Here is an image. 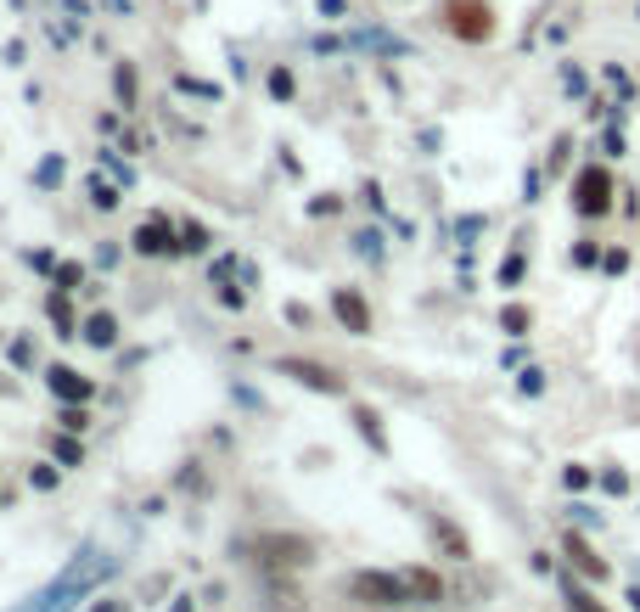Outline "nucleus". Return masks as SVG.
<instances>
[{
	"label": "nucleus",
	"instance_id": "nucleus-7",
	"mask_svg": "<svg viewBox=\"0 0 640 612\" xmlns=\"http://www.w3.org/2000/svg\"><path fill=\"white\" fill-rule=\"evenodd\" d=\"M562 557H567L573 568H579L585 578H595V585H606V578H613V568H606V562L590 551V539H585V534H573V528L562 534Z\"/></svg>",
	"mask_w": 640,
	"mask_h": 612
},
{
	"label": "nucleus",
	"instance_id": "nucleus-16",
	"mask_svg": "<svg viewBox=\"0 0 640 612\" xmlns=\"http://www.w3.org/2000/svg\"><path fill=\"white\" fill-rule=\"evenodd\" d=\"M354 422H360V433H365L371 449H388V438H382V428H377V410H365V405H360V410H354Z\"/></svg>",
	"mask_w": 640,
	"mask_h": 612
},
{
	"label": "nucleus",
	"instance_id": "nucleus-12",
	"mask_svg": "<svg viewBox=\"0 0 640 612\" xmlns=\"http://www.w3.org/2000/svg\"><path fill=\"white\" fill-rule=\"evenodd\" d=\"M432 539L444 545V557H455V562H472V545H466V534H461L455 523H444V518H438V523H432Z\"/></svg>",
	"mask_w": 640,
	"mask_h": 612
},
{
	"label": "nucleus",
	"instance_id": "nucleus-31",
	"mask_svg": "<svg viewBox=\"0 0 640 612\" xmlns=\"http://www.w3.org/2000/svg\"><path fill=\"white\" fill-rule=\"evenodd\" d=\"M96 612H118V607H113V601H101V607H96Z\"/></svg>",
	"mask_w": 640,
	"mask_h": 612
},
{
	"label": "nucleus",
	"instance_id": "nucleus-29",
	"mask_svg": "<svg viewBox=\"0 0 640 612\" xmlns=\"http://www.w3.org/2000/svg\"><path fill=\"white\" fill-rule=\"evenodd\" d=\"M118 95H124V102L135 95V74H129V68H118Z\"/></svg>",
	"mask_w": 640,
	"mask_h": 612
},
{
	"label": "nucleus",
	"instance_id": "nucleus-25",
	"mask_svg": "<svg viewBox=\"0 0 640 612\" xmlns=\"http://www.w3.org/2000/svg\"><path fill=\"white\" fill-rule=\"evenodd\" d=\"M601 259V253H595V242H579V247H573V265H579V270H590Z\"/></svg>",
	"mask_w": 640,
	"mask_h": 612
},
{
	"label": "nucleus",
	"instance_id": "nucleus-22",
	"mask_svg": "<svg viewBox=\"0 0 640 612\" xmlns=\"http://www.w3.org/2000/svg\"><path fill=\"white\" fill-rule=\"evenodd\" d=\"M85 276H79V265H57V293H74Z\"/></svg>",
	"mask_w": 640,
	"mask_h": 612
},
{
	"label": "nucleus",
	"instance_id": "nucleus-4",
	"mask_svg": "<svg viewBox=\"0 0 640 612\" xmlns=\"http://www.w3.org/2000/svg\"><path fill=\"white\" fill-rule=\"evenodd\" d=\"M349 596L360 607H404L411 601V585H404V573H354Z\"/></svg>",
	"mask_w": 640,
	"mask_h": 612
},
{
	"label": "nucleus",
	"instance_id": "nucleus-13",
	"mask_svg": "<svg viewBox=\"0 0 640 612\" xmlns=\"http://www.w3.org/2000/svg\"><path fill=\"white\" fill-rule=\"evenodd\" d=\"M85 343H96V348H113V343H118V320H113L108 309H96V315L85 320Z\"/></svg>",
	"mask_w": 640,
	"mask_h": 612
},
{
	"label": "nucleus",
	"instance_id": "nucleus-17",
	"mask_svg": "<svg viewBox=\"0 0 640 612\" xmlns=\"http://www.w3.org/2000/svg\"><path fill=\"white\" fill-rule=\"evenodd\" d=\"M57 461H62V467H85V449H79L74 438H57Z\"/></svg>",
	"mask_w": 640,
	"mask_h": 612
},
{
	"label": "nucleus",
	"instance_id": "nucleus-20",
	"mask_svg": "<svg viewBox=\"0 0 640 612\" xmlns=\"http://www.w3.org/2000/svg\"><path fill=\"white\" fill-rule=\"evenodd\" d=\"M57 422H62V433H85V422H90V416H85V405H79V410L67 405V410L57 416Z\"/></svg>",
	"mask_w": 640,
	"mask_h": 612
},
{
	"label": "nucleus",
	"instance_id": "nucleus-2",
	"mask_svg": "<svg viewBox=\"0 0 640 612\" xmlns=\"http://www.w3.org/2000/svg\"><path fill=\"white\" fill-rule=\"evenodd\" d=\"M253 562L264 573H298V568L315 562V545L303 534H259L253 539Z\"/></svg>",
	"mask_w": 640,
	"mask_h": 612
},
{
	"label": "nucleus",
	"instance_id": "nucleus-6",
	"mask_svg": "<svg viewBox=\"0 0 640 612\" xmlns=\"http://www.w3.org/2000/svg\"><path fill=\"white\" fill-rule=\"evenodd\" d=\"M276 371L292 377V382H303V388H315V394H343V377L326 371V366H315V360H281Z\"/></svg>",
	"mask_w": 640,
	"mask_h": 612
},
{
	"label": "nucleus",
	"instance_id": "nucleus-15",
	"mask_svg": "<svg viewBox=\"0 0 640 612\" xmlns=\"http://www.w3.org/2000/svg\"><path fill=\"white\" fill-rule=\"evenodd\" d=\"M500 327H505V332H512V337H523V332L534 327V315H528L523 304H505V309H500Z\"/></svg>",
	"mask_w": 640,
	"mask_h": 612
},
{
	"label": "nucleus",
	"instance_id": "nucleus-23",
	"mask_svg": "<svg viewBox=\"0 0 640 612\" xmlns=\"http://www.w3.org/2000/svg\"><path fill=\"white\" fill-rule=\"evenodd\" d=\"M90 197H96V208H118V191H113L108 180H96V186H90Z\"/></svg>",
	"mask_w": 640,
	"mask_h": 612
},
{
	"label": "nucleus",
	"instance_id": "nucleus-28",
	"mask_svg": "<svg viewBox=\"0 0 640 612\" xmlns=\"http://www.w3.org/2000/svg\"><path fill=\"white\" fill-rule=\"evenodd\" d=\"M28 483H34V489H57V472H51V467H34Z\"/></svg>",
	"mask_w": 640,
	"mask_h": 612
},
{
	"label": "nucleus",
	"instance_id": "nucleus-19",
	"mask_svg": "<svg viewBox=\"0 0 640 612\" xmlns=\"http://www.w3.org/2000/svg\"><path fill=\"white\" fill-rule=\"evenodd\" d=\"M562 483H567L573 495H579V489H590V483H595V472H590V467H567V472H562Z\"/></svg>",
	"mask_w": 640,
	"mask_h": 612
},
{
	"label": "nucleus",
	"instance_id": "nucleus-9",
	"mask_svg": "<svg viewBox=\"0 0 640 612\" xmlns=\"http://www.w3.org/2000/svg\"><path fill=\"white\" fill-rule=\"evenodd\" d=\"M46 382H51V394H57V399H67V405H85V399L96 394V382H90V377H79L74 366H51V377H46Z\"/></svg>",
	"mask_w": 640,
	"mask_h": 612
},
{
	"label": "nucleus",
	"instance_id": "nucleus-3",
	"mask_svg": "<svg viewBox=\"0 0 640 612\" xmlns=\"http://www.w3.org/2000/svg\"><path fill=\"white\" fill-rule=\"evenodd\" d=\"M613 197H618V186H613V175H606L601 164L579 169V180H573V208H579L585 219L613 214Z\"/></svg>",
	"mask_w": 640,
	"mask_h": 612
},
{
	"label": "nucleus",
	"instance_id": "nucleus-24",
	"mask_svg": "<svg viewBox=\"0 0 640 612\" xmlns=\"http://www.w3.org/2000/svg\"><path fill=\"white\" fill-rule=\"evenodd\" d=\"M500 281H505V286H517V281H523V253H512V259L500 265Z\"/></svg>",
	"mask_w": 640,
	"mask_h": 612
},
{
	"label": "nucleus",
	"instance_id": "nucleus-32",
	"mask_svg": "<svg viewBox=\"0 0 640 612\" xmlns=\"http://www.w3.org/2000/svg\"><path fill=\"white\" fill-rule=\"evenodd\" d=\"M175 612H191V607H186V601H175Z\"/></svg>",
	"mask_w": 640,
	"mask_h": 612
},
{
	"label": "nucleus",
	"instance_id": "nucleus-1",
	"mask_svg": "<svg viewBox=\"0 0 640 612\" xmlns=\"http://www.w3.org/2000/svg\"><path fill=\"white\" fill-rule=\"evenodd\" d=\"M108 573H113V557H108V551H96V545H90V551L67 562V573L57 578L51 590H40V596H34L23 612H67V607H74V601H79V596L96 585V578H108Z\"/></svg>",
	"mask_w": 640,
	"mask_h": 612
},
{
	"label": "nucleus",
	"instance_id": "nucleus-5",
	"mask_svg": "<svg viewBox=\"0 0 640 612\" xmlns=\"http://www.w3.org/2000/svg\"><path fill=\"white\" fill-rule=\"evenodd\" d=\"M444 23H450V35L466 40V46H484L494 35V12L484 7V0H450L444 7Z\"/></svg>",
	"mask_w": 640,
	"mask_h": 612
},
{
	"label": "nucleus",
	"instance_id": "nucleus-14",
	"mask_svg": "<svg viewBox=\"0 0 640 612\" xmlns=\"http://www.w3.org/2000/svg\"><path fill=\"white\" fill-rule=\"evenodd\" d=\"M562 596H567V612H606L585 585H573V573H562Z\"/></svg>",
	"mask_w": 640,
	"mask_h": 612
},
{
	"label": "nucleus",
	"instance_id": "nucleus-10",
	"mask_svg": "<svg viewBox=\"0 0 640 612\" xmlns=\"http://www.w3.org/2000/svg\"><path fill=\"white\" fill-rule=\"evenodd\" d=\"M331 309H337V320H343L349 332H371V309H365L360 293H349V286H337V293H331Z\"/></svg>",
	"mask_w": 640,
	"mask_h": 612
},
{
	"label": "nucleus",
	"instance_id": "nucleus-30",
	"mask_svg": "<svg viewBox=\"0 0 640 612\" xmlns=\"http://www.w3.org/2000/svg\"><path fill=\"white\" fill-rule=\"evenodd\" d=\"M629 607H635V612H640V590H629Z\"/></svg>",
	"mask_w": 640,
	"mask_h": 612
},
{
	"label": "nucleus",
	"instance_id": "nucleus-8",
	"mask_svg": "<svg viewBox=\"0 0 640 612\" xmlns=\"http://www.w3.org/2000/svg\"><path fill=\"white\" fill-rule=\"evenodd\" d=\"M175 225L168 219H147L141 231H135V253H147V259H163V253H175Z\"/></svg>",
	"mask_w": 640,
	"mask_h": 612
},
{
	"label": "nucleus",
	"instance_id": "nucleus-27",
	"mask_svg": "<svg viewBox=\"0 0 640 612\" xmlns=\"http://www.w3.org/2000/svg\"><path fill=\"white\" fill-rule=\"evenodd\" d=\"M269 90H276L281 102H287V95H292V74H287V68H276V74H269Z\"/></svg>",
	"mask_w": 640,
	"mask_h": 612
},
{
	"label": "nucleus",
	"instance_id": "nucleus-18",
	"mask_svg": "<svg viewBox=\"0 0 640 612\" xmlns=\"http://www.w3.org/2000/svg\"><path fill=\"white\" fill-rule=\"evenodd\" d=\"M601 489H606V495H629V472L606 467V472H601Z\"/></svg>",
	"mask_w": 640,
	"mask_h": 612
},
{
	"label": "nucleus",
	"instance_id": "nucleus-26",
	"mask_svg": "<svg viewBox=\"0 0 640 612\" xmlns=\"http://www.w3.org/2000/svg\"><path fill=\"white\" fill-rule=\"evenodd\" d=\"M517 388H523V394H539V388H545V371H534V366H528V371L517 377Z\"/></svg>",
	"mask_w": 640,
	"mask_h": 612
},
{
	"label": "nucleus",
	"instance_id": "nucleus-21",
	"mask_svg": "<svg viewBox=\"0 0 640 612\" xmlns=\"http://www.w3.org/2000/svg\"><path fill=\"white\" fill-rule=\"evenodd\" d=\"M601 270H606V276H624V270H629V253H624V247L601 253Z\"/></svg>",
	"mask_w": 640,
	"mask_h": 612
},
{
	"label": "nucleus",
	"instance_id": "nucleus-11",
	"mask_svg": "<svg viewBox=\"0 0 640 612\" xmlns=\"http://www.w3.org/2000/svg\"><path fill=\"white\" fill-rule=\"evenodd\" d=\"M404 585H411L416 601H444V578H438L432 568H404Z\"/></svg>",
	"mask_w": 640,
	"mask_h": 612
}]
</instances>
